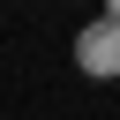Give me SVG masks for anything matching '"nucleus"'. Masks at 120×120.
Wrapping results in <instances>:
<instances>
[{"label": "nucleus", "instance_id": "1", "mask_svg": "<svg viewBox=\"0 0 120 120\" xmlns=\"http://www.w3.org/2000/svg\"><path fill=\"white\" fill-rule=\"evenodd\" d=\"M75 60H82V75H98V82H105V75H120V22H112V15H98V22L75 38Z\"/></svg>", "mask_w": 120, "mask_h": 120}]
</instances>
